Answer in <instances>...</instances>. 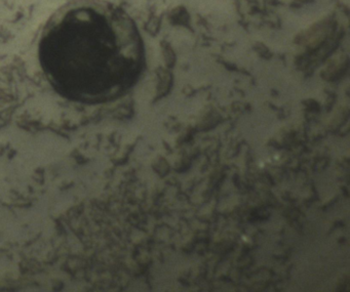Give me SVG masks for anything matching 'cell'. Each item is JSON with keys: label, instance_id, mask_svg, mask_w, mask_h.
Returning <instances> with one entry per match:
<instances>
[{"label": "cell", "instance_id": "1", "mask_svg": "<svg viewBox=\"0 0 350 292\" xmlns=\"http://www.w3.org/2000/svg\"><path fill=\"white\" fill-rule=\"evenodd\" d=\"M40 66L63 98L96 105L114 98L133 68L134 41L125 18L102 0H74L46 22Z\"/></svg>", "mask_w": 350, "mask_h": 292}]
</instances>
